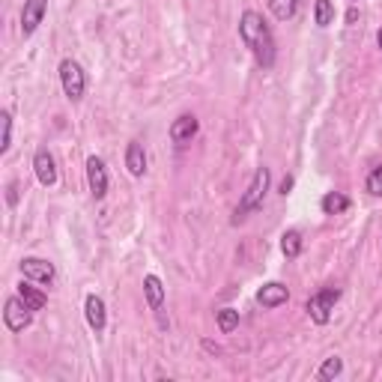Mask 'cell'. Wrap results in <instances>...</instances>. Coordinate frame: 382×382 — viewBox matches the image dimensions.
<instances>
[{
    "label": "cell",
    "mask_w": 382,
    "mask_h": 382,
    "mask_svg": "<svg viewBox=\"0 0 382 382\" xmlns=\"http://www.w3.org/2000/svg\"><path fill=\"white\" fill-rule=\"evenodd\" d=\"M239 36H242L248 51L254 54L260 69H272V66H275V36H272V30H269V24H266V19L260 12H254V9L242 12Z\"/></svg>",
    "instance_id": "obj_1"
},
{
    "label": "cell",
    "mask_w": 382,
    "mask_h": 382,
    "mask_svg": "<svg viewBox=\"0 0 382 382\" xmlns=\"http://www.w3.org/2000/svg\"><path fill=\"white\" fill-rule=\"evenodd\" d=\"M269 179H272V171L269 168H257L254 171L251 182H248V189L242 194V201L236 206V218L233 221H242L248 212H254L257 206H263V197H266V191H269Z\"/></svg>",
    "instance_id": "obj_2"
},
{
    "label": "cell",
    "mask_w": 382,
    "mask_h": 382,
    "mask_svg": "<svg viewBox=\"0 0 382 382\" xmlns=\"http://www.w3.org/2000/svg\"><path fill=\"white\" fill-rule=\"evenodd\" d=\"M60 84H63L66 99H72V102H81V99H84V90H87L84 69H81L75 60H63V63H60Z\"/></svg>",
    "instance_id": "obj_3"
},
{
    "label": "cell",
    "mask_w": 382,
    "mask_h": 382,
    "mask_svg": "<svg viewBox=\"0 0 382 382\" xmlns=\"http://www.w3.org/2000/svg\"><path fill=\"white\" fill-rule=\"evenodd\" d=\"M338 298H341V290L338 287H326L320 293H313L308 298V313H311V320L317 323V326H326L331 320V311H335L338 305Z\"/></svg>",
    "instance_id": "obj_4"
},
{
    "label": "cell",
    "mask_w": 382,
    "mask_h": 382,
    "mask_svg": "<svg viewBox=\"0 0 382 382\" xmlns=\"http://www.w3.org/2000/svg\"><path fill=\"white\" fill-rule=\"evenodd\" d=\"M30 320H33V311L27 308L24 298L19 293L9 296L6 305H4V323H6V328L9 331H24L30 326Z\"/></svg>",
    "instance_id": "obj_5"
},
{
    "label": "cell",
    "mask_w": 382,
    "mask_h": 382,
    "mask_svg": "<svg viewBox=\"0 0 382 382\" xmlns=\"http://www.w3.org/2000/svg\"><path fill=\"white\" fill-rule=\"evenodd\" d=\"M21 275L27 278V281H33V284H51L54 281V263H48V260H42V257H24L21 260Z\"/></svg>",
    "instance_id": "obj_6"
},
{
    "label": "cell",
    "mask_w": 382,
    "mask_h": 382,
    "mask_svg": "<svg viewBox=\"0 0 382 382\" xmlns=\"http://www.w3.org/2000/svg\"><path fill=\"white\" fill-rule=\"evenodd\" d=\"M45 12H48V0H24V9H21V33H24V39L39 30Z\"/></svg>",
    "instance_id": "obj_7"
},
{
    "label": "cell",
    "mask_w": 382,
    "mask_h": 382,
    "mask_svg": "<svg viewBox=\"0 0 382 382\" xmlns=\"http://www.w3.org/2000/svg\"><path fill=\"white\" fill-rule=\"evenodd\" d=\"M33 174H36L39 186H45V189L57 186V164L48 149H36V156H33Z\"/></svg>",
    "instance_id": "obj_8"
},
{
    "label": "cell",
    "mask_w": 382,
    "mask_h": 382,
    "mask_svg": "<svg viewBox=\"0 0 382 382\" xmlns=\"http://www.w3.org/2000/svg\"><path fill=\"white\" fill-rule=\"evenodd\" d=\"M87 182H90V191H93L96 201H102V197L108 194V168L99 156L87 159Z\"/></svg>",
    "instance_id": "obj_9"
},
{
    "label": "cell",
    "mask_w": 382,
    "mask_h": 382,
    "mask_svg": "<svg viewBox=\"0 0 382 382\" xmlns=\"http://www.w3.org/2000/svg\"><path fill=\"white\" fill-rule=\"evenodd\" d=\"M197 129H201V123H197V117L194 114H182V117H176L174 123H171V141L176 144V146H186V144H191V138L197 135Z\"/></svg>",
    "instance_id": "obj_10"
},
{
    "label": "cell",
    "mask_w": 382,
    "mask_h": 382,
    "mask_svg": "<svg viewBox=\"0 0 382 382\" xmlns=\"http://www.w3.org/2000/svg\"><path fill=\"white\" fill-rule=\"evenodd\" d=\"M84 313H87V323H90V328L96 331V335H102V331H105V326H108V311H105L102 296L90 293V296L84 298Z\"/></svg>",
    "instance_id": "obj_11"
},
{
    "label": "cell",
    "mask_w": 382,
    "mask_h": 382,
    "mask_svg": "<svg viewBox=\"0 0 382 382\" xmlns=\"http://www.w3.org/2000/svg\"><path fill=\"white\" fill-rule=\"evenodd\" d=\"M290 298V290L284 284H278V281H269V284H263L257 290V305L263 308H278V305H284Z\"/></svg>",
    "instance_id": "obj_12"
},
{
    "label": "cell",
    "mask_w": 382,
    "mask_h": 382,
    "mask_svg": "<svg viewBox=\"0 0 382 382\" xmlns=\"http://www.w3.org/2000/svg\"><path fill=\"white\" fill-rule=\"evenodd\" d=\"M126 168L131 176H144L146 174V153L141 141H129L126 146Z\"/></svg>",
    "instance_id": "obj_13"
},
{
    "label": "cell",
    "mask_w": 382,
    "mask_h": 382,
    "mask_svg": "<svg viewBox=\"0 0 382 382\" xmlns=\"http://www.w3.org/2000/svg\"><path fill=\"white\" fill-rule=\"evenodd\" d=\"M144 296H146L149 311H161V305H164V284H161L159 275H146L144 278Z\"/></svg>",
    "instance_id": "obj_14"
},
{
    "label": "cell",
    "mask_w": 382,
    "mask_h": 382,
    "mask_svg": "<svg viewBox=\"0 0 382 382\" xmlns=\"http://www.w3.org/2000/svg\"><path fill=\"white\" fill-rule=\"evenodd\" d=\"M19 296L27 302V308H30V311H42V308H45V302H48V296H45L39 287H33V281H27V278L19 284Z\"/></svg>",
    "instance_id": "obj_15"
},
{
    "label": "cell",
    "mask_w": 382,
    "mask_h": 382,
    "mask_svg": "<svg viewBox=\"0 0 382 382\" xmlns=\"http://www.w3.org/2000/svg\"><path fill=\"white\" fill-rule=\"evenodd\" d=\"M320 209H323L326 215H341V212L350 209V197L341 194V191H328L323 201H320Z\"/></svg>",
    "instance_id": "obj_16"
},
{
    "label": "cell",
    "mask_w": 382,
    "mask_h": 382,
    "mask_svg": "<svg viewBox=\"0 0 382 382\" xmlns=\"http://www.w3.org/2000/svg\"><path fill=\"white\" fill-rule=\"evenodd\" d=\"M269 12L278 21H290L298 12V0H269Z\"/></svg>",
    "instance_id": "obj_17"
},
{
    "label": "cell",
    "mask_w": 382,
    "mask_h": 382,
    "mask_svg": "<svg viewBox=\"0 0 382 382\" xmlns=\"http://www.w3.org/2000/svg\"><path fill=\"white\" fill-rule=\"evenodd\" d=\"M281 251L290 260L302 254V233H298V230H287V233L281 236Z\"/></svg>",
    "instance_id": "obj_18"
},
{
    "label": "cell",
    "mask_w": 382,
    "mask_h": 382,
    "mask_svg": "<svg viewBox=\"0 0 382 382\" xmlns=\"http://www.w3.org/2000/svg\"><path fill=\"white\" fill-rule=\"evenodd\" d=\"M313 21H317V27H328L335 21V4L331 0H317L313 4Z\"/></svg>",
    "instance_id": "obj_19"
},
{
    "label": "cell",
    "mask_w": 382,
    "mask_h": 382,
    "mask_svg": "<svg viewBox=\"0 0 382 382\" xmlns=\"http://www.w3.org/2000/svg\"><path fill=\"white\" fill-rule=\"evenodd\" d=\"M218 328L224 335H230L233 328H239V311L236 308H221L218 311Z\"/></svg>",
    "instance_id": "obj_20"
},
{
    "label": "cell",
    "mask_w": 382,
    "mask_h": 382,
    "mask_svg": "<svg viewBox=\"0 0 382 382\" xmlns=\"http://www.w3.org/2000/svg\"><path fill=\"white\" fill-rule=\"evenodd\" d=\"M341 373H343V361H341L338 356H335V358H326V361H323V368L317 371V376H320L323 382H326V379H338Z\"/></svg>",
    "instance_id": "obj_21"
},
{
    "label": "cell",
    "mask_w": 382,
    "mask_h": 382,
    "mask_svg": "<svg viewBox=\"0 0 382 382\" xmlns=\"http://www.w3.org/2000/svg\"><path fill=\"white\" fill-rule=\"evenodd\" d=\"M364 189H368V194H373V197H382V164H376V168L368 174Z\"/></svg>",
    "instance_id": "obj_22"
},
{
    "label": "cell",
    "mask_w": 382,
    "mask_h": 382,
    "mask_svg": "<svg viewBox=\"0 0 382 382\" xmlns=\"http://www.w3.org/2000/svg\"><path fill=\"white\" fill-rule=\"evenodd\" d=\"M0 120H4V141H0V156H6L9 146H12V114L4 111V114H0Z\"/></svg>",
    "instance_id": "obj_23"
},
{
    "label": "cell",
    "mask_w": 382,
    "mask_h": 382,
    "mask_svg": "<svg viewBox=\"0 0 382 382\" xmlns=\"http://www.w3.org/2000/svg\"><path fill=\"white\" fill-rule=\"evenodd\" d=\"M6 201H9V206H15V203H19V186H15V182L9 186V194H6Z\"/></svg>",
    "instance_id": "obj_24"
},
{
    "label": "cell",
    "mask_w": 382,
    "mask_h": 382,
    "mask_svg": "<svg viewBox=\"0 0 382 382\" xmlns=\"http://www.w3.org/2000/svg\"><path fill=\"white\" fill-rule=\"evenodd\" d=\"M290 189H293V179H290V176H287V179H284V182H281V194H287V191H290Z\"/></svg>",
    "instance_id": "obj_25"
},
{
    "label": "cell",
    "mask_w": 382,
    "mask_h": 382,
    "mask_svg": "<svg viewBox=\"0 0 382 382\" xmlns=\"http://www.w3.org/2000/svg\"><path fill=\"white\" fill-rule=\"evenodd\" d=\"M376 45H379V48H382V30H379V33H376Z\"/></svg>",
    "instance_id": "obj_26"
}]
</instances>
